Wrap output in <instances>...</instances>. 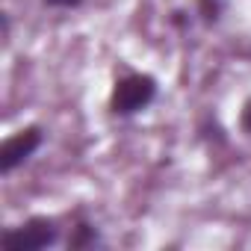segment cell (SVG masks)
Wrapping results in <instances>:
<instances>
[{
  "mask_svg": "<svg viewBox=\"0 0 251 251\" xmlns=\"http://www.w3.org/2000/svg\"><path fill=\"white\" fill-rule=\"evenodd\" d=\"M59 222L53 216H30L27 222L6 227L0 233V248L3 251H45L59 242Z\"/></svg>",
  "mask_w": 251,
  "mask_h": 251,
  "instance_id": "7a4b0ae2",
  "label": "cell"
},
{
  "mask_svg": "<svg viewBox=\"0 0 251 251\" xmlns=\"http://www.w3.org/2000/svg\"><path fill=\"white\" fill-rule=\"evenodd\" d=\"M45 145V127L42 124H27V127L9 133L0 142V175L9 177L18 166H24L39 148Z\"/></svg>",
  "mask_w": 251,
  "mask_h": 251,
  "instance_id": "3957f363",
  "label": "cell"
},
{
  "mask_svg": "<svg viewBox=\"0 0 251 251\" xmlns=\"http://www.w3.org/2000/svg\"><path fill=\"white\" fill-rule=\"evenodd\" d=\"M42 3L50 9H80L83 0H42Z\"/></svg>",
  "mask_w": 251,
  "mask_h": 251,
  "instance_id": "52a82bcc",
  "label": "cell"
},
{
  "mask_svg": "<svg viewBox=\"0 0 251 251\" xmlns=\"http://www.w3.org/2000/svg\"><path fill=\"white\" fill-rule=\"evenodd\" d=\"M157 80L151 74H142V71H127L121 74L115 83H112V92H109V112L118 115V118H130V115H139L145 112L154 100H157Z\"/></svg>",
  "mask_w": 251,
  "mask_h": 251,
  "instance_id": "6da1fadb",
  "label": "cell"
},
{
  "mask_svg": "<svg viewBox=\"0 0 251 251\" xmlns=\"http://www.w3.org/2000/svg\"><path fill=\"white\" fill-rule=\"evenodd\" d=\"M65 245L74 248V251H80V248H98V245H103V239H100V230H98L92 222L80 219V222H74V227H71Z\"/></svg>",
  "mask_w": 251,
  "mask_h": 251,
  "instance_id": "277c9868",
  "label": "cell"
},
{
  "mask_svg": "<svg viewBox=\"0 0 251 251\" xmlns=\"http://www.w3.org/2000/svg\"><path fill=\"white\" fill-rule=\"evenodd\" d=\"M239 130L251 139V98L242 103V109H239Z\"/></svg>",
  "mask_w": 251,
  "mask_h": 251,
  "instance_id": "8992f818",
  "label": "cell"
},
{
  "mask_svg": "<svg viewBox=\"0 0 251 251\" xmlns=\"http://www.w3.org/2000/svg\"><path fill=\"white\" fill-rule=\"evenodd\" d=\"M219 12H222V0H198V15L207 24L219 21Z\"/></svg>",
  "mask_w": 251,
  "mask_h": 251,
  "instance_id": "5b68a950",
  "label": "cell"
}]
</instances>
